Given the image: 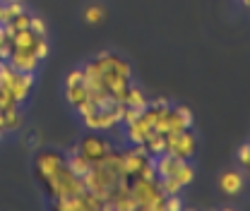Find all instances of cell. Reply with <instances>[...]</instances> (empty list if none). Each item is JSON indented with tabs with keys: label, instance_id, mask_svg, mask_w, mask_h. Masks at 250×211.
Masks as SVG:
<instances>
[{
	"label": "cell",
	"instance_id": "26",
	"mask_svg": "<svg viewBox=\"0 0 250 211\" xmlns=\"http://www.w3.org/2000/svg\"><path fill=\"white\" fill-rule=\"evenodd\" d=\"M236 156H238V161H241V166H243V163L248 161V156H250V142H248V144H241Z\"/></svg>",
	"mask_w": 250,
	"mask_h": 211
},
{
	"label": "cell",
	"instance_id": "23",
	"mask_svg": "<svg viewBox=\"0 0 250 211\" xmlns=\"http://www.w3.org/2000/svg\"><path fill=\"white\" fill-rule=\"evenodd\" d=\"M29 29L36 34V36H46V22L41 17H34L31 15V22H29Z\"/></svg>",
	"mask_w": 250,
	"mask_h": 211
},
{
	"label": "cell",
	"instance_id": "31",
	"mask_svg": "<svg viewBox=\"0 0 250 211\" xmlns=\"http://www.w3.org/2000/svg\"><path fill=\"white\" fill-rule=\"evenodd\" d=\"M2 2H22V0H2Z\"/></svg>",
	"mask_w": 250,
	"mask_h": 211
},
{
	"label": "cell",
	"instance_id": "20",
	"mask_svg": "<svg viewBox=\"0 0 250 211\" xmlns=\"http://www.w3.org/2000/svg\"><path fill=\"white\" fill-rule=\"evenodd\" d=\"M24 12V5L22 2H5V17H7V22L12 19V17H17V15H22ZM5 22V24H7Z\"/></svg>",
	"mask_w": 250,
	"mask_h": 211
},
{
	"label": "cell",
	"instance_id": "13",
	"mask_svg": "<svg viewBox=\"0 0 250 211\" xmlns=\"http://www.w3.org/2000/svg\"><path fill=\"white\" fill-rule=\"evenodd\" d=\"M0 125H2L5 132H17L22 127V111H20V106L0 111Z\"/></svg>",
	"mask_w": 250,
	"mask_h": 211
},
{
	"label": "cell",
	"instance_id": "2",
	"mask_svg": "<svg viewBox=\"0 0 250 211\" xmlns=\"http://www.w3.org/2000/svg\"><path fill=\"white\" fill-rule=\"evenodd\" d=\"M65 168H67V158L58 151H39L36 153L34 171H36V178L43 185V190L51 199H56L58 182H61V175L65 173Z\"/></svg>",
	"mask_w": 250,
	"mask_h": 211
},
{
	"label": "cell",
	"instance_id": "15",
	"mask_svg": "<svg viewBox=\"0 0 250 211\" xmlns=\"http://www.w3.org/2000/svg\"><path fill=\"white\" fill-rule=\"evenodd\" d=\"M145 149L149 151V156H161V153H166V134L154 130V132L145 139Z\"/></svg>",
	"mask_w": 250,
	"mask_h": 211
},
{
	"label": "cell",
	"instance_id": "17",
	"mask_svg": "<svg viewBox=\"0 0 250 211\" xmlns=\"http://www.w3.org/2000/svg\"><path fill=\"white\" fill-rule=\"evenodd\" d=\"M84 19H87L89 24L104 22V19H106V10H104V5H89V7L84 10Z\"/></svg>",
	"mask_w": 250,
	"mask_h": 211
},
{
	"label": "cell",
	"instance_id": "6",
	"mask_svg": "<svg viewBox=\"0 0 250 211\" xmlns=\"http://www.w3.org/2000/svg\"><path fill=\"white\" fill-rule=\"evenodd\" d=\"M123 111H125V103L113 101V103H108V106H104V108L92 111L89 115H84L82 122H84V127H89L92 132H111V130L121 122Z\"/></svg>",
	"mask_w": 250,
	"mask_h": 211
},
{
	"label": "cell",
	"instance_id": "10",
	"mask_svg": "<svg viewBox=\"0 0 250 211\" xmlns=\"http://www.w3.org/2000/svg\"><path fill=\"white\" fill-rule=\"evenodd\" d=\"M219 190L226 197H238L246 190V175L241 171H224L219 175Z\"/></svg>",
	"mask_w": 250,
	"mask_h": 211
},
{
	"label": "cell",
	"instance_id": "12",
	"mask_svg": "<svg viewBox=\"0 0 250 211\" xmlns=\"http://www.w3.org/2000/svg\"><path fill=\"white\" fill-rule=\"evenodd\" d=\"M125 106H130V108H137V111H145L147 106H149V98H147V94L140 89L137 84H127V91H125V98H123Z\"/></svg>",
	"mask_w": 250,
	"mask_h": 211
},
{
	"label": "cell",
	"instance_id": "7",
	"mask_svg": "<svg viewBox=\"0 0 250 211\" xmlns=\"http://www.w3.org/2000/svg\"><path fill=\"white\" fill-rule=\"evenodd\" d=\"M195 149H197V139L190 130L166 134V153H171L176 158H183V161H190L195 156Z\"/></svg>",
	"mask_w": 250,
	"mask_h": 211
},
{
	"label": "cell",
	"instance_id": "28",
	"mask_svg": "<svg viewBox=\"0 0 250 211\" xmlns=\"http://www.w3.org/2000/svg\"><path fill=\"white\" fill-rule=\"evenodd\" d=\"M39 142H41V139H39V134H31V139H29V147H39Z\"/></svg>",
	"mask_w": 250,
	"mask_h": 211
},
{
	"label": "cell",
	"instance_id": "4",
	"mask_svg": "<svg viewBox=\"0 0 250 211\" xmlns=\"http://www.w3.org/2000/svg\"><path fill=\"white\" fill-rule=\"evenodd\" d=\"M0 87L10 91V96L22 106L29 98L31 87H34V72H20L10 67L7 60H0Z\"/></svg>",
	"mask_w": 250,
	"mask_h": 211
},
{
	"label": "cell",
	"instance_id": "11",
	"mask_svg": "<svg viewBox=\"0 0 250 211\" xmlns=\"http://www.w3.org/2000/svg\"><path fill=\"white\" fill-rule=\"evenodd\" d=\"M7 62H10V67H15V70H20V72H34L41 60H39L34 53H27V51H10Z\"/></svg>",
	"mask_w": 250,
	"mask_h": 211
},
{
	"label": "cell",
	"instance_id": "8",
	"mask_svg": "<svg viewBox=\"0 0 250 211\" xmlns=\"http://www.w3.org/2000/svg\"><path fill=\"white\" fill-rule=\"evenodd\" d=\"M77 151H80L89 163H99V161H104V158L113 151V144H111L106 137H99L96 132H92V134H87V137H82V139L77 142Z\"/></svg>",
	"mask_w": 250,
	"mask_h": 211
},
{
	"label": "cell",
	"instance_id": "1",
	"mask_svg": "<svg viewBox=\"0 0 250 211\" xmlns=\"http://www.w3.org/2000/svg\"><path fill=\"white\" fill-rule=\"evenodd\" d=\"M82 72H84L87 87H101L111 94L113 101L123 103L127 84L132 79V67L127 60H123L121 56H116L111 51H106V53H99L96 58H92L82 67Z\"/></svg>",
	"mask_w": 250,
	"mask_h": 211
},
{
	"label": "cell",
	"instance_id": "19",
	"mask_svg": "<svg viewBox=\"0 0 250 211\" xmlns=\"http://www.w3.org/2000/svg\"><path fill=\"white\" fill-rule=\"evenodd\" d=\"M48 41H46V36H39L36 38V43H34V56L39 58V60H46L48 58Z\"/></svg>",
	"mask_w": 250,
	"mask_h": 211
},
{
	"label": "cell",
	"instance_id": "27",
	"mask_svg": "<svg viewBox=\"0 0 250 211\" xmlns=\"http://www.w3.org/2000/svg\"><path fill=\"white\" fill-rule=\"evenodd\" d=\"M5 22H7V17H5V2L0 0V27H2Z\"/></svg>",
	"mask_w": 250,
	"mask_h": 211
},
{
	"label": "cell",
	"instance_id": "18",
	"mask_svg": "<svg viewBox=\"0 0 250 211\" xmlns=\"http://www.w3.org/2000/svg\"><path fill=\"white\" fill-rule=\"evenodd\" d=\"M159 187H161L164 197H168V194H178V192L183 190V185H181L178 180H173V178H159Z\"/></svg>",
	"mask_w": 250,
	"mask_h": 211
},
{
	"label": "cell",
	"instance_id": "22",
	"mask_svg": "<svg viewBox=\"0 0 250 211\" xmlns=\"http://www.w3.org/2000/svg\"><path fill=\"white\" fill-rule=\"evenodd\" d=\"M10 56V41H7V31L5 27H0V60H7Z\"/></svg>",
	"mask_w": 250,
	"mask_h": 211
},
{
	"label": "cell",
	"instance_id": "14",
	"mask_svg": "<svg viewBox=\"0 0 250 211\" xmlns=\"http://www.w3.org/2000/svg\"><path fill=\"white\" fill-rule=\"evenodd\" d=\"M65 98H67V103H70L72 108L82 106V103L89 98V89H87L84 79H82V82H77V84H70V87H65Z\"/></svg>",
	"mask_w": 250,
	"mask_h": 211
},
{
	"label": "cell",
	"instance_id": "3",
	"mask_svg": "<svg viewBox=\"0 0 250 211\" xmlns=\"http://www.w3.org/2000/svg\"><path fill=\"white\" fill-rule=\"evenodd\" d=\"M130 192L140 211H164V192L159 178H130Z\"/></svg>",
	"mask_w": 250,
	"mask_h": 211
},
{
	"label": "cell",
	"instance_id": "5",
	"mask_svg": "<svg viewBox=\"0 0 250 211\" xmlns=\"http://www.w3.org/2000/svg\"><path fill=\"white\" fill-rule=\"evenodd\" d=\"M82 180H84V190H89L104 199V209H106L108 197H111L113 187L118 185L121 175L116 171H111L104 161H99V163H92V168L87 171V175H82Z\"/></svg>",
	"mask_w": 250,
	"mask_h": 211
},
{
	"label": "cell",
	"instance_id": "29",
	"mask_svg": "<svg viewBox=\"0 0 250 211\" xmlns=\"http://www.w3.org/2000/svg\"><path fill=\"white\" fill-rule=\"evenodd\" d=\"M243 168H246V171H248V173H250V156H248V161L243 163Z\"/></svg>",
	"mask_w": 250,
	"mask_h": 211
},
{
	"label": "cell",
	"instance_id": "9",
	"mask_svg": "<svg viewBox=\"0 0 250 211\" xmlns=\"http://www.w3.org/2000/svg\"><path fill=\"white\" fill-rule=\"evenodd\" d=\"M190 127H192L190 108H186V106H168V111L161 118V125H159L156 132L168 134V132H183V130H190Z\"/></svg>",
	"mask_w": 250,
	"mask_h": 211
},
{
	"label": "cell",
	"instance_id": "24",
	"mask_svg": "<svg viewBox=\"0 0 250 211\" xmlns=\"http://www.w3.org/2000/svg\"><path fill=\"white\" fill-rule=\"evenodd\" d=\"M82 79H84V72H82L80 67H75V70H70V72H67V77H65V87L77 84V82H82Z\"/></svg>",
	"mask_w": 250,
	"mask_h": 211
},
{
	"label": "cell",
	"instance_id": "25",
	"mask_svg": "<svg viewBox=\"0 0 250 211\" xmlns=\"http://www.w3.org/2000/svg\"><path fill=\"white\" fill-rule=\"evenodd\" d=\"M140 113H142V111H137V108H130V106H125L121 122H123V125H130V122H135L137 118H140Z\"/></svg>",
	"mask_w": 250,
	"mask_h": 211
},
{
	"label": "cell",
	"instance_id": "16",
	"mask_svg": "<svg viewBox=\"0 0 250 211\" xmlns=\"http://www.w3.org/2000/svg\"><path fill=\"white\" fill-rule=\"evenodd\" d=\"M65 158H67V168H70L75 175H80V178H82V175H87V171L92 168V163H89V161H87V158H84L80 151H75V153H67Z\"/></svg>",
	"mask_w": 250,
	"mask_h": 211
},
{
	"label": "cell",
	"instance_id": "30",
	"mask_svg": "<svg viewBox=\"0 0 250 211\" xmlns=\"http://www.w3.org/2000/svg\"><path fill=\"white\" fill-rule=\"evenodd\" d=\"M2 134H5V130H2V125H0V139H2Z\"/></svg>",
	"mask_w": 250,
	"mask_h": 211
},
{
	"label": "cell",
	"instance_id": "21",
	"mask_svg": "<svg viewBox=\"0 0 250 211\" xmlns=\"http://www.w3.org/2000/svg\"><path fill=\"white\" fill-rule=\"evenodd\" d=\"M178 209H183L181 197H178V194H168V197L164 199V211H178Z\"/></svg>",
	"mask_w": 250,
	"mask_h": 211
}]
</instances>
